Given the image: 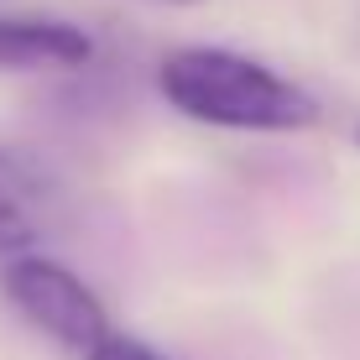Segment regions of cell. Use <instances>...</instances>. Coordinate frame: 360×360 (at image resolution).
Instances as JSON below:
<instances>
[{
  "label": "cell",
  "mask_w": 360,
  "mask_h": 360,
  "mask_svg": "<svg viewBox=\"0 0 360 360\" xmlns=\"http://www.w3.org/2000/svg\"><path fill=\"white\" fill-rule=\"evenodd\" d=\"M355 146H360V126H355Z\"/></svg>",
  "instance_id": "52a82bcc"
},
{
  "label": "cell",
  "mask_w": 360,
  "mask_h": 360,
  "mask_svg": "<svg viewBox=\"0 0 360 360\" xmlns=\"http://www.w3.org/2000/svg\"><path fill=\"white\" fill-rule=\"evenodd\" d=\"M47 235L42 219V183L32 178L16 157L0 152V256L16 262V256H32Z\"/></svg>",
  "instance_id": "277c9868"
},
{
  "label": "cell",
  "mask_w": 360,
  "mask_h": 360,
  "mask_svg": "<svg viewBox=\"0 0 360 360\" xmlns=\"http://www.w3.org/2000/svg\"><path fill=\"white\" fill-rule=\"evenodd\" d=\"M84 360H162V355H157V350H152V345H141V340H131V334H120V329H110V334H105V340H99V345H94V350H89V355H84Z\"/></svg>",
  "instance_id": "5b68a950"
},
{
  "label": "cell",
  "mask_w": 360,
  "mask_h": 360,
  "mask_svg": "<svg viewBox=\"0 0 360 360\" xmlns=\"http://www.w3.org/2000/svg\"><path fill=\"white\" fill-rule=\"evenodd\" d=\"M157 94L178 115L219 131H308L319 120V105L308 89L266 68L262 58L235 53L214 42L172 47L157 63Z\"/></svg>",
  "instance_id": "6da1fadb"
},
{
  "label": "cell",
  "mask_w": 360,
  "mask_h": 360,
  "mask_svg": "<svg viewBox=\"0 0 360 360\" xmlns=\"http://www.w3.org/2000/svg\"><path fill=\"white\" fill-rule=\"evenodd\" d=\"M94 37L58 16H0V73L89 68Z\"/></svg>",
  "instance_id": "3957f363"
},
{
  "label": "cell",
  "mask_w": 360,
  "mask_h": 360,
  "mask_svg": "<svg viewBox=\"0 0 360 360\" xmlns=\"http://www.w3.org/2000/svg\"><path fill=\"white\" fill-rule=\"evenodd\" d=\"M0 292H6V303L16 308L37 334H47L53 345H63V350L79 355V360L110 334V314H105V303H99V292L73 266L53 262V256H42V251L16 256V262L0 266Z\"/></svg>",
  "instance_id": "7a4b0ae2"
},
{
  "label": "cell",
  "mask_w": 360,
  "mask_h": 360,
  "mask_svg": "<svg viewBox=\"0 0 360 360\" xmlns=\"http://www.w3.org/2000/svg\"><path fill=\"white\" fill-rule=\"evenodd\" d=\"M157 6H178L183 11V6H204V0H157Z\"/></svg>",
  "instance_id": "8992f818"
}]
</instances>
